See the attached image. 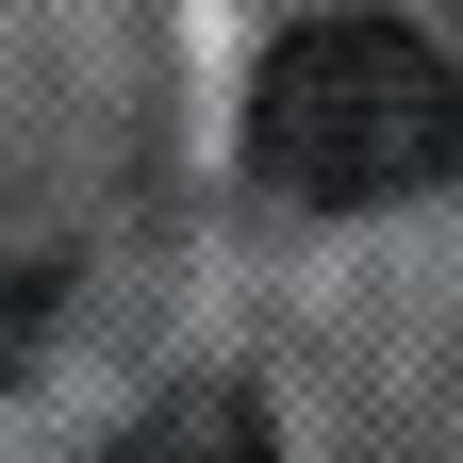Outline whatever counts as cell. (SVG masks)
<instances>
[{"label":"cell","instance_id":"cell-2","mask_svg":"<svg viewBox=\"0 0 463 463\" xmlns=\"http://www.w3.org/2000/svg\"><path fill=\"white\" fill-rule=\"evenodd\" d=\"M99 463H281V430H265L249 381H183V397H149Z\"/></svg>","mask_w":463,"mask_h":463},{"label":"cell","instance_id":"cell-3","mask_svg":"<svg viewBox=\"0 0 463 463\" xmlns=\"http://www.w3.org/2000/svg\"><path fill=\"white\" fill-rule=\"evenodd\" d=\"M33 331H50V265H33V249H0V381L33 364Z\"/></svg>","mask_w":463,"mask_h":463},{"label":"cell","instance_id":"cell-1","mask_svg":"<svg viewBox=\"0 0 463 463\" xmlns=\"http://www.w3.org/2000/svg\"><path fill=\"white\" fill-rule=\"evenodd\" d=\"M249 165H265V199H315V215L430 199L463 165V67L414 17H315L249 83Z\"/></svg>","mask_w":463,"mask_h":463}]
</instances>
